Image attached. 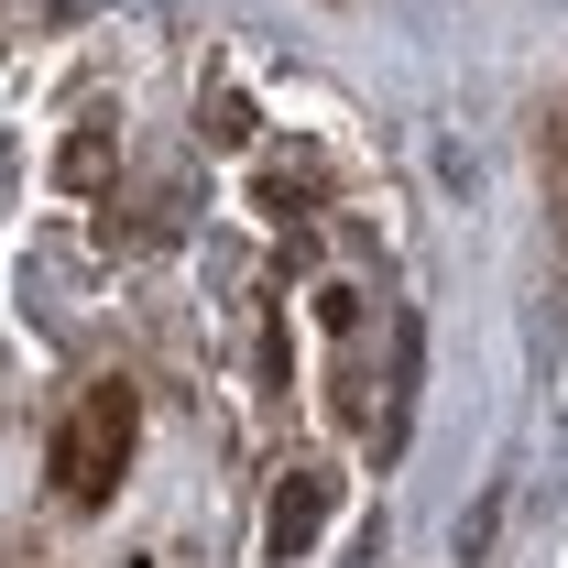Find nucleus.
I'll return each instance as SVG.
<instances>
[{
  "instance_id": "f257e3e1",
  "label": "nucleus",
  "mask_w": 568,
  "mask_h": 568,
  "mask_svg": "<svg viewBox=\"0 0 568 568\" xmlns=\"http://www.w3.org/2000/svg\"><path fill=\"white\" fill-rule=\"evenodd\" d=\"M132 459V383H99L67 426H55V493L67 503H110Z\"/></svg>"
},
{
  "instance_id": "7ed1b4c3",
  "label": "nucleus",
  "mask_w": 568,
  "mask_h": 568,
  "mask_svg": "<svg viewBox=\"0 0 568 568\" xmlns=\"http://www.w3.org/2000/svg\"><path fill=\"white\" fill-rule=\"evenodd\" d=\"M99 164H110V132H77V142H67V186H88Z\"/></svg>"
},
{
  "instance_id": "f03ea898",
  "label": "nucleus",
  "mask_w": 568,
  "mask_h": 568,
  "mask_svg": "<svg viewBox=\"0 0 568 568\" xmlns=\"http://www.w3.org/2000/svg\"><path fill=\"white\" fill-rule=\"evenodd\" d=\"M328 503H339V470H295V481L274 493L263 547H274V558H306V547H317V525H328Z\"/></svg>"
}]
</instances>
